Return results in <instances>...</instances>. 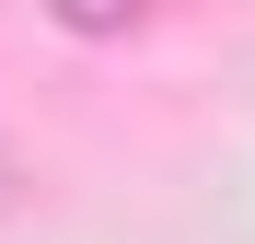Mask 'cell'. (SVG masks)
Listing matches in <instances>:
<instances>
[{
	"mask_svg": "<svg viewBox=\"0 0 255 244\" xmlns=\"http://www.w3.org/2000/svg\"><path fill=\"white\" fill-rule=\"evenodd\" d=\"M58 12H70L81 35H105V23H128V12H139V0H58Z\"/></svg>",
	"mask_w": 255,
	"mask_h": 244,
	"instance_id": "1",
	"label": "cell"
},
{
	"mask_svg": "<svg viewBox=\"0 0 255 244\" xmlns=\"http://www.w3.org/2000/svg\"><path fill=\"white\" fill-rule=\"evenodd\" d=\"M0 198H12V151H0Z\"/></svg>",
	"mask_w": 255,
	"mask_h": 244,
	"instance_id": "2",
	"label": "cell"
}]
</instances>
